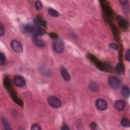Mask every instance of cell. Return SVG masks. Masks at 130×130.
I'll use <instances>...</instances> for the list:
<instances>
[{
    "mask_svg": "<svg viewBox=\"0 0 130 130\" xmlns=\"http://www.w3.org/2000/svg\"><path fill=\"white\" fill-rule=\"evenodd\" d=\"M35 23L38 25L46 26V21L40 16H37L34 20Z\"/></svg>",
    "mask_w": 130,
    "mask_h": 130,
    "instance_id": "9a60e30c",
    "label": "cell"
},
{
    "mask_svg": "<svg viewBox=\"0 0 130 130\" xmlns=\"http://www.w3.org/2000/svg\"><path fill=\"white\" fill-rule=\"evenodd\" d=\"M49 36H50V37L51 39H53V40H57V39H58V35H57L56 34H55V33H54V32H50V33L49 34Z\"/></svg>",
    "mask_w": 130,
    "mask_h": 130,
    "instance_id": "cb8c5ba5",
    "label": "cell"
},
{
    "mask_svg": "<svg viewBox=\"0 0 130 130\" xmlns=\"http://www.w3.org/2000/svg\"><path fill=\"white\" fill-rule=\"evenodd\" d=\"M96 127V124L94 122H92L90 124V127L92 129H95Z\"/></svg>",
    "mask_w": 130,
    "mask_h": 130,
    "instance_id": "f1b7e54d",
    "label": "cell"
},
{
    "mask_svg": "<svg viewBox=\"0 0 130 130\" xmlns=\"http://www.w3.org/2000/svg\"><path fill=\"white\" fill-rule=\"evenodd\" d=\"M108 82L109 85L113 89L118 88L121 84L120 80L115 77H110L109 79Z\"/></svg>",
    "mask_w": 130,
    "mask_h": 130,
    "instance_id": "5b68a950",
    "label": "cell"
},
{
    "mask_svg": "<svg viewBox=\"0 0 130 130\" xmlns=\"http://www.w3.org/2000/svg\"><path fill=\"white\" fill-rule=\"evenodd\" d=\"M130 51L129 49H127V50L126 52V54H125V59L127 61H129L130 60Z\"/></svg>",
    "mask_w": 130,
    "mask_h": 130,
    "instance_id": "4316f807",
    "label": "cell"
},
{
    "mask_svg": "<svg viewBox=\"0 0 130 130\" xmlns=\"http://www.w3.org/2000/svg\"><path fill=\"white\" fill-rule=\"evenodd\" d=\"M52 48L56 53H62L64 50V44L62 41L59 39L54 40L52 43Z\"/></svg>",
    "mask_w": 130,
    "mask_h": 130,
    "instance_id": "3957f363",
    "label": "cell"
},
{
    "mask_svg": "<svg viewBox=\"0 0 130 130\" xmlns=\"http://www.w3.org/2000/svg\"><path fill=\"white\" fill-rule=\"evenodd\" d=\"M121 94L123 96L127 98L129 95V88L126 85L123 86L121 90Z\"/></svg>",
    "mask_w": 130,
    "mask_h": 130,
    "instance_id": "e0dca14e",
    "label": "cell"
},
{
    "mask_svg": "<svg viewBox=\"0 0 130 130\" xmlns=\"http://www.w3.org/2000/svg\"><path fill=\"white\" fill-rule=\"evenodd\" d=\"M32 40V42L34 43V44L36 45H37L40 47H43L45 46V43L40 37V36H34Z\"/></svg>",
    "mask_w": 130,
    "mask_h": 130,
    "instance_id": "30bf717a",
    "label": "cell"
},
{
    "mask_svg": "<svg viewBox=\"0 0 130 130\" xmlns=\"http://www.w3.org/2000/svg\"><path fill=\"white\" fill-rule=\"evenodd\" d=\"M60 73H61L62 78L66 81L68 82L70 80V75L69 74V73H68V71H67V70L66 69V68H64V67H61L60 69Z\"/></svg>",
    "mask_w": 130,
    "mask_h": 130,
    "instance_id": "4fadbf2b",
    "label": "cell"
},
{
    "mask_svg": "<svg viewBox=\"0 0 130 130\" xmlns=\"http://www.w3.org/2000/svg\"><path fill=\"white\" fill-rule=\"evenodd\" d=\"M101 4L103 7V12H104V13L105 14V15L106 16L107 18H110L112 14V12L111 8L109 7V6L104 4L103 2H102Z\"/></svg>",
    "mask_w": 130,
    "mask_h": 130,
    "instance_id": "8fae6325",
    "label": "cell"
},
{
    "mask_svg": "<svg viewBox=\"0 0 130 130\" xmlns=\"http://www.w3.org/2000/svg\"><path fill=\"white\" fill-rule=\"evenodd\" d=\"M47 101L49 105L54 108H58L61 105V102L60 100L54 96L48 97Z\"/></svg>",
    "mask_w": 130,
    "mask_h": 130,
    "instance_id": "277c9868",
    "label": "cell"
},
{
    "mask_svg": "<svg viewBox=\"0 0 130 130\" xmlns=\"http://www.w3.org/2000/svg\"><path fill=\"white\" fill-rule=\"evenodd\" d=\"M109 47L114 50H117L118 49V47L117 45L115 43H111L110 44H109Z\"/></svg>",
    "mask_w": 130,
    "mask_h": 130,
    "instance_id": "d4e9b609",
    "label": "cell"
},
{
    "mask_svg": "<svg viewBox=\"0 0 130 130\" xmlns=\"http://www.w3.org/2000/svg\"><path fill=\"white\" fill-rule=\"evenodd\" d=\"M13 82L15 85L18 87H22L25 84V80L22 76H17L14 78Z\"/></svg>",
    "mask_w": 130,
    "mask_h": 130,
    "instance_id": "52a82bcc",
    "label": "cell"
},
{
    "mask_svg": "<svg viewBox=\"0 0 130 130\" xmlns=\"http://www.w3.org/2000/svg\"><path fill=\"white\" fill-rule=\"evenodd\" d=\"M95 106L97 109H98L99 110L103 111L107 109V103L105 100L102 99H99L96 101Z\"/></svg>",
    "mask_w": 130,
    "mask_h": 130,
    "instance_id": "ba28073f",
    "label": "cell"
},
{
    "mask_svg": "<svg viewBox=\"0 0 130 130\" xmlns=\"http://www.w3.org/2000/svg\"><path fill=\"white\" fill-rule=\"evenodd\" d=\"M121 124L124 127H129L130 126V122L128 119L126 118H123L121 120Z\"/></svg>",
    "mask_w": 130,
    "mask_h": 130,
    "instance_id": "ac0fdd59",
    "label": "cell"
},
{
    "mask_svg": "<svg viewBox=\"0 0 130 130\" xmlns=\"http://www.w3.org/2000/svg\"><path fill=\"white\" fill-rule=\"evenodd\" d=\"M89 87H90V90L93 91H96L98 90V89L97 84L94 82L90 83V84L89 85Z\"/></svg>",
    "mask_w": 130,
    "mask_h": 130,
    "instance_id": "7402d4cb",
    "label": "cell"
},
{
    "mask_svg": "<svg viewBox=\"0 0 130 130\" xmlns=\"http://www.w3.org/2000/svg\"><path fill=\"white\" fill-rule=\"evenodd\" d=\"M125 106L124 102L122 100H117L114 103V107L118 111H122L124 110Z\"/></svg>",
    "mask_w": 130,
    "mask_h": 130,
    "instance_id": "7c38bea8",
    "label": "cell"
},
{
    "mask_svg": "<svg viewBox=\"0 0 130 130\" xmlns=\"http://www.w3.org/2000/svg\"><path fill=\"white\" fill-rule=\"evenodd\" d=\"M117 21L119 25L123 29H126L128 26V21L121 16H117Z\"/></svg>",
    "mask_w": 130,
    "mask_h": 130,
    "instance_id": "9c48e42d",
    "label": "cell"
},
{
    "mask_svg": "<svg viewBox=\"0 0 130 130\" xmlns=\"http://www.w3.org/2000/svg\"><path fill=\"white\" fill-rule=\"evenodd\" d=\"M6 62V57L4 54L2 52L0 53V64L1 65L4 66Z\"/></svg>",
    "mask_w": 130,
    "mask_h": 130,
    "instance_id": "44dd1931",
    "label": "cell"
},
{
    "mask_svg": "<svg viewBox=\"0 0 130 130\" xmlns=\"http://www.w3.org/2000/svg\"><path fill=\"white\" fill-rule=\"evenodd\" d=\"M4 84L8 91H9L13 88L12 87L11 79L9 77H6L5 78V79L4 80Z\"/></svg>",
    "mask_w": 130,
    "mask_h": 130,
    "instance_id": "5bb4252c",
    "label": "cell"
},
{
    "mask_svg": "<svg viewBox=\"0 0 130 130\" xmlns=\"http://www.w3.org/2000/svg\"><path fill=\"white\" fill-rule=\"evenodd\" d=\"M87 57L100 70L103 71H105V72L112 71L113 69L110 64H107V63H104L102 62L98 58H97L96 56H95L94 55L91 54H88L87 55Z\"/></svg>",
    "mask_w": 130,
    "mask_h": 130,
    "instance_id": "6da1fadb",
    "label": "cell"
},
{
    "mask_svg": "<svg viewBox=\"0 0 130 130\" xmlns=\"http://www.w3.org/2000/svg\"><path fill=\"white\" fill-rule=\"evenodd\" d=\"M2 123L4 125V127L6 129H8L9 130V129H12L9 123L8 122V121L5 118H3L2 119Z\"/></svg>",
    "mask_w": 130,
    "mask_h": 130,
    "instance_id": "ffe728a7",
    "label": "cell"
},
{
    "mask_svg": "<svg viewBox=\"0 0 130 130\" xmlns=\"http://www.w3.org/2000/svg\"><path fill=\"white\" fill-rule=\"evenodd\" d=\"M40 129H41V128H40L39 125H38L37 123H35V124H32L31 127V129H32V130H39Z\"/></svg>",
    "mask_w": 130,
    "mask_h": 130,
    "instance_id": "484cf974",
    "label": "cell"
},
{
    "mask_svg": "<svg viewBox=\"0 0 130 130\" xmlns=\"http://www.w3.org/2000/svg\"><path fill=\"white\" fill-rule=\"evenodd\" d=\"M120 3L122 5H127L128 3V1L127 0H122V1H120Z\"/></svg>",
    "mask_w": 130,
    "mask_h": 130,
    "instance_id": "f546056e",
    "label": "cell"
},
{
    "mask_svg": "<svg viewBox=\"0 0 130 130\" xmlns=\"http://www.w3.org/2000/svg\"><path fill=\"white\" fill-rule=\"evenodd\" d=\"M61 129H63V130H68L70 129V128L68 126V125H62V127L61 128Z\"/></svg>",
    "mask_w": 130,
    "mask_h": 130,
    "instance_id": "4dcf8cb0",
    "label": "cell"
},
{
    "mask_svg": "<svg viewBox=\"0 0 130 130\" xmlns=\"http://www.w3.org/2000/svg\"><path fill=\"white\" fill-rule=\"evenodd\" d=\"M11 48L17 53H20L22 51V46L21 44L16 40H13L11 42Z\"/></svg>",
    "mask_w": 130,
    "mask_h": 130,
    "instance_id": "8992f818",
    "label": "cell"
},
{
    "mask_svg": "<svg viewBox=\"0 0 130 130\" xmlns=\"http://www.w3.org/2000/svg\"><path fill=\"white\" fill-rule=\"evenodd\" d=\"M35 5H36V8L37 10H41L42 9L43 5H42V3H41L40 1H36V2Z\"/></svg>",
    "mask_w": 130,
    "mask_h": 130,
    "instance_id": "603a6c76",
    "label": "cell"
},
{
    "mask_svg": "<svg viewBox=\"0 0 130 130\" xmlns=\"http://www.w3.org/2000/svg\"><path fill=\"white\" fill-rule=\"evenodd\" d=\"M116 70L118 74L122 75L124 73V66L122 63H118L116 64Z\"/></svg>",
    "mask_w": 130,
    "mask_h": 130,
    "instance_id": "2e32d148",
    "label": "cell"
},
{
    "mask_svg": "<svg viewBox=\"0 0 130 130\" xmlns=\"http://www.w3.org/2000/svg\"><path fill=\"white\" fill-rule=\"evenodd\" d=\"M5 34V29L4 27L3 26L2 24H0V36H3Z\"/></svg>",
    "mask_w": 130,
    "mask_h": 130,
    "instance_id": "83f0119b",
    "label": "cell"
},
{
    "mask_svg": "<svg viewBox=\"0 0 130 130\" xmlns=\"http://www.w3.org/2000/svg\"><path fill=\"white\" fill-rule=\"evenodd\" d=\"M48 12L51 16H52L53 17H58L59 15L58 11H57L56 10H55L52 8H49L48 9Z\"/></svg>",
    "mask_w": 130,
    "mask_h": 130,
    "instance_id": "d6986e66",
    "label": "cell"
},
{
    "mask_svg": "<svg viewBox=\"0 0 130 130\" xmlns=\"http://www.w3.org/2000/svg\"><path fill=\"white\" fill-rule=\"evenodd\" d=\"M24 30L25 32L34 35V36H40L46 34V30L38 26H34L31 25H26L24 26Z\"/></svg>",
    "mask_w": 130,
    "mask_h": 130,
    "instance_id": "7a4b0ae2",
    "label": "cell"
}]
</instances>
